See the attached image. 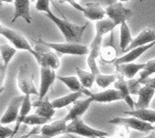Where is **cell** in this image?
<instances>
[{
  "label": "cell",
  "mask_w": 155,
  "mask_h": 138,
  "mask_svg": "<svg viewBox=\"0 0 155 138\" xmlns=\"http://www.w3.org/2000/svg\"><path fill=\"white\" fill-rule=\"evenodd\" d=\"M13 130L10 129L9 126L0 124V138H9L12 137Z\"/></svg>",
  "instance_id": "cell-38"
},
{
  "label": "cell",
  "mask_w": 155,
  "mask_h": 138,
  "mask_svg": "<svg viewBox=\"0 0 155 138\" xmlns=\"http://www.w3.org/2000/svg\"><path fill=\"white\" fill-rule=\"evenodd\" d=\"M117 73H121L124 76L125 79L131 80L136 77L137 73H140L141 71L145 68V63L142 64H136V63H129V64H120L115 65Z\"/></svg>",
  "instance_id": "cell-19"
},
{
  "label": "cell",
  "mask_w": 155,
  "mask_h": 138,
  "mask_svg": "<svg viewBox=\"0 0 155 138\" xmlns=\"http://www.w3.org/2000/svg\"><path fill=\"white\" fill-rule=\"evenodd\" d=\"M31 108H32V102H31V99H30V96L27 95V96H25L24 102H23L22 107H21V110H19V114H18V118H17L16 125H15V127L13 129L12 137L17 133V131L19 130V126L22 125L24 120L29 116V112H30Z\"/></svg>",
  "instance_id": "cell-25"
},
{
  "label": "cell",
  "mask_w": 155,
  "mask_h": 138,
  "mask_svg": "<svg viewBox=\"0 0 155 138\" xmlns=\"http://www.w3.org/2000/svg\"><path fill=\"white\" fill-rule=\"evenodd\" d=\"M155 45V41L152 43H149L144 46H140V48L134 49L131 51H129L128 53H125L121 56V57H117L114 62V65H120V64H129L134 63V62L137 59L138 57H140L144 52H147L148 50H150L151 48Z\"/></svg>",
  "instance_id": "cell-17"
},
{
  "label": "cell",
  "mask_w": 155,
  "mask_h": 138,
  "mask_svg": "<svg viewBox=\"0 0 155 138\" xmlns=\"http://www.w3.org/2000/svg\"><path fill=\"white\" fill-rule=\"evenodd\" d=\"M0 35L5 37L7 40H9L16 50H24V51L29 52L36 59L38 58V54L35 51V48H32V45L29 43V41L22 32H17L15 29L9 28L0 22Z\"/></svg>",
  "instance_id": "cell-2"
},
{
  "label": "cell",
  "mask_w": 155,
  "mask_h": 138,
  "mask_svg": "<svg viewBox=\"0 0 155 138\" xmlns=\"http://www.w3.org/2000/svg\"><path fill=\"white\" fill-rule=\"evenodd\" d=\"M114 87H115V90H117L122 94L124 102L128 105L129 108H130L131 110H135L136 103L134 102L130 96L128 84H127V80H126L125 78H124V76H122L121 73H117V79H116V81L114 82Z\"/></svg>",
  "instance_id": "cell-20"
},
{
  "label": "cell",
  "mask_w": 155,
  "mask_h": 138,
  "mask_svg": "<svg viewBox=\"0 0 155 138\" xmlns=\"http://www.w3.org/2000/svg\"><path fill=\"white\" fill-rule=\"evenodd\" d=\"M154 41H155V30L150 29V28L143 29L138 36L133 39L131 43L129 44L128 48L123 52V54L128 53L129 51H131L134 49L144 46V45H147V44L152 43V42H154Z\"/></svg>",
  "instance_id": "cell-14"
},
{
  "label": "cell",
  "mask_w": 155,
  "mask_h": 138,
  "mask_svg": "<svg viewBox=\"0 0 155 138\" xmlns=\"http://www.w3.org/2000/svg\"><path fill=\"white\" fill-rule=\"evenodd\" d=\"M70 137H71V138H78V137H74V136H73V135H71Z\"/></svg>",
  "instance_id": "cell-43"
},
{
  "label": "cell",
  "mask_w": 155,
  "mask_h": 138,
  "mask_svg": "<svg viewBox=\"0 0 155 138\" xmlns=\"http://www.w3.org/2000/svg\"><path fill=\"white\" fill-rule=\"evenodd\" d=\"M104 35L98 34L96 32V36L93 39L92 43L90 45V53L87 55V65L90 67L91 72L95 76H98L100 73L99 69L97 67L96 61L98 56L101 54V50H102V41H104Z\"/></svg>",
  "instance_id": "cell-9"
},
{
  "label": "cell",
  "mask_w": 155,
  "mask_h": 138,
  "mask_svg": "<svg viewBox=\"0 0 155 138\" xmlns=\"http://www.w3.org/2000/svg\"><path fill=\"white\" fill-rule=\"evenodd\" d=\"M155 73V58L154 59H151L145 63V68L140 72V77L139 79L143 80V79H147V78H150V76L154 75Z\"/></svg>",
  "instance_id": "cell-34"
},
{
  "label": "cell",
  "mask_w": 155,
  "mask_h": 138,
  "mask_svg": "<svg viewBox=\"0 0 155 138\" xmlns=\"http://www.w3.org/2000/svg\"><path fill=\"white\" fill-rule=\"evenodd\" d=\"M29 138H48V137H45V136H43V135H38V134H35V135H32L31 137H29Z\"/></svg>",
  "instance_id": "cell-41"
},
{
  "label": "cell",
  "mask_w": 155,
  "mask_h": 138,
  "mask_svg": "<svg viewBox=\"0 0 155 138\" xmlns=\"http://www.w3.org/2000/svg\"><path fill=\"white\" fill-rule=\"evenodd\" d=\"M67 125L68 122L66 121L65 118H63L61 120H56V121L52 122V123H48L45 125H43L41 127V130H40V133H41V135L48 138L56 137V136L66 133Z\"/></svg>",
  "instance_id": "cell-13"
},
{
  "label": "cell",
  "mask_w": 155,
  "mask_h": 138,
  "mask_svg": "<svg viewBox=\"0 0 155 138\" xmlns=\"http://www.w3.org/2000/svg\"><path fill=\"white\" fill-rule=\"evenodd\" d=\"M57 79L55 70L50 67H40V87H39V100H42L50 91L54 81Z\"/></svg>",
  "instance_id": "cell-11"
},
{
  "label": "cell",
  "mask_w": 155,
  "mask_h": 138,
  "mask_svg": "<svg viewBox=\"0 0 155 138\" xmlns=\"http://www.w3.org/2000/svg\"><path fill=\"white\" fill-rule=\"evenodd\" d=\"M124 114L137 118V119L150 123L152 125L155 123V110L152 109H135L130 110V111H124Z\"/></svg>",
  "instance_id": "cell-24"
},
{
  "label": "cell",
  "mask_w": 155,
  "mask_h": 138,
  "mask_svg": "<svg viewBox=\"0 0 155 138\" xmlns=\"http://www.w3.org/2000/svg\"><path fill=\"white\" fill-rule=\"evenodd\" d=\"M144 138H155V133L154 132H150V134H149L148 136H147V137H144Z\"/></svg>",
  "instance_id": "cell-42"
},
{
  "label": "cell",
  "mask_w": 155,
  "mask_h": 138,
  "mask_svg": "<svg viewBox=\"0 0 155 138\" xmlns=\"http://www.w3.org/2000/svg\"><path fill=\"white\" fill-rule=\"evenodd\" d=\"M57 79L61 82H63L72 93H78V92L83 93L84 87L82 86V84H81L80 80L78 79V77H74V76H70V77H57Z\"/></svg>",
  "instance_id": "cell-28"
},
{
  "label": "cell",
  "mask_w": 155,
  "mask_h": 138,
  "mask_svg": "<svg viewBox=\"0 0 155 138\" xmlns=\"http://www.w3.org/2000/svg\"><path fill=\"white\" fill-rule=\"evenodd\" d=\"M83 14L91 21L99 22L101 19H104L106 15V10L100 5V2H87L84 7Z\"/></svg>",
  "instance_id": "cell-18"
},
{
  "label": "cell",
  "mask_w": 155,
  "mask_h": 138,
  "mask_svg": "<svg viewBox=\"0 0 155 138\" xmlns=\"http://www.w3.org/2000/svg\"><path fill=\"white\" fill-rule=\"evenodd\" d=\"M75 71H77L78 79L80 80L82 86L84 87L85 90H90L91 87L93 86V84H94L96 76L93 75L91 71H85L79 67L75 68Z\"/></svg>",
  "instance_id": "cell-26"
},
{
  "label": "cell",
  "mask_w": 155,
  "mask_h": 138,
  "mask_svg": "<svg viewBox=\"0 0 155 138\" xmlns=\"http://www.w3.org/2000/svg\"><path fill=\"white\" fill-rule=\"evenodd\" d=\"M120 35H121V40H120V46H121V52L123 53L126 49L128 48V45L133 41L131 38V32L129 29L128 25L126 22H123L121 24V28H120Z\"/></svg>",
  "instance_id": "cell-27"
},
{
  "label": "cell",
  "mask_w": 155,
  "mask_h": 138,
  "mask_svg": "<svg viewBox=\"0 0 155 138\" xmlns=\"http://www.w3.org/2000/svg\"><path fill=\"white\" fill-rule=\"evenodd\" d=\"M35 51L38 54V58L37 62L40 65V67L45 66V67H50L54 70H56L57 68L61 66V62H59V57L53 52L50 48L44 45L40 39H38V41L35 44Z\"/></svg>",
  "instance_id": "cell-6"
},
{
  "label": "cell",
  "mask_w": 155,
  "mask_h": 138,
  "mask_svg": "<svg viewBox=\"0 0 155 138\" xmlns=\"http://www.w3.org/2000/svg\"><path fill=\"white\" fill-rule=\"evenodd\" d=\"M82 92H78V93H71V94L65 95V96L58 97L55 98L51 102L52 106L54 107V109H61V108H65V107L69 106L71 104H74L77 100H79L81 96H82Z\"/></svg>",
  "instance_id": "cell-23"
},
{
  "label": "cell",
  "mask_w": 155,
  "mask_h": 138,
  "mask_svg": "<svg viewBox=\"0 0 155 138\" xmlns=\"http://www.w3.org/2000/svg\"><path fill=\"white\" fill-rule=\"evenodd\" d=\"M92 103H93V100L91 99L90 97H87L86 99L77 100V102L73 104L72 108L69 110V112L67 113V116H65L66 121L69 123V122L73 121V120L81 118V116L85 113V111L88 109V107L91 106Z\"/></svg>",
  "instance_id": "cell-16"
},
{
  "label": "cell",
  "mask_w": 155,
  "mask_h": 138,
  "mask_svg": "<svg viewBox=\"0 0 155 138\" xmlns=\"http://www.w3.org/2000/svg\"><path fill=\"white\" fill-rule=\"evenodd\" d=\"M83 93L86 94L93 102H96V103L108 104V103L117 102V100H124L122 94L117 90H115V89H109V90H104L102 92H98V93H92L88 90H85L84 89Z\"/></svg>",
  "instance_id": "cell-12"
},
{
  "label": "cell",
  "mask_w": 155,
  "mask_h": 138,
  "mask_svg": "<svg viewBox=\"0 0 155 138\" xmlns=\"http://www.w3.org/2000/svg\"><path fill=\"white\" fill-rule=\"evenodd\" d=\"M7 68L2 63H0V94L5 90V72Z\"/></svg>",
  "instance_id": "cell-37"
},
{
  "label": "cell",
  "mask_w": 155,
  "mask_h": 138,
  "mask_svg": "<svg viewBox=\"0 0 155 138\" xmlns=\"http://www.w3.org/2000/svg\"><path fill=\"white\" fill-rule=\"evenodd\" d=\"M40 41L46 45L48 48H50L51 50L55 51L56 53L61 54V55H88L90 53V48L82 43H53V42H48L44 41L43 39L39 38Z\"/></svg>",
  "instance_id": "cell-5"
},
{
  "label": "cell",
  "mask_w": 155,
  "mask_h": 138,
  "mask_svg": "<svg viewBox=\"0 0 155 138\" xmlns=\"http://www.w3.org/2000/svg\"><path fill=\"white\" fill-rule=\"evenodd\" d=\"M139 82H140L141 85H144V86L151 87L153 90H155V77L154 78H147V79H143V80H140L139 79Z\"/></svg>",
  "instance_id": "cell-39"
},
{
  "label": "cell",
  "mask_w": 155,
  "mask_h": 138,
  "mask_svg": "<svg viewBox=\"0 0 155 138\" xmlns=\"http://www.w3.org/2000/svg\"><path fill=\"white\" fill-rule=\"evenodd\" d=\"M106 15L110 19L114 24L121 25L123 22H126L133 15V11L130 9L124 7L121 1H113L111 5L106 7Z\"/></svg>",
  "instance_id": "cell-7"
},
{
  "label": "cell",
  "mask_w": 155,
  "mask_h": 138,
  "mask_svg": "<svg viewBox=\"0 0 155 138\" xmlns=\"http://www.w3.org/2000/svg\"><path fill=\"white\" fill-rule=\"evenodd\" d=\"M48 121H50V120L44 119L42 116L35 113V114H29L26 119L24 120L23 124H25V125H42L43 126V125H45V124H48Z\"/></svg>",
  "instance_id": "cell-33"
},
{
  "label": "cell",
  "mask_w": 155,
  "mask_h": 138,
  "mask_svg": "<svg viewBox=\"0 0 155 138\" xmlns=\"http://www.w3.org/2000/svg\"><path fill=\"white\" fill-rule=\"evenodd\" d=\"M108 123L129 127V129L141 132V133H150V132H152L154 130V125H152V124L147 123V122L141 121V120L137 119V118H134V116H129L127 118L116 116V118H113L110 121H108Z\"/></svg>",
  "instance_id": "cell-8"
},
{
  "label": "cell",
  "mask_w": 155,
  "mask_h": 138,
  "mask_svg": "<svg viewBox=\"0 0 155 138\" xmlns=\"http://www.w3.org/2000/svg\"><path fill=\"white\" fill-rule=\"evenodd\" d=\"M51 1L48 0H38L36 1V10L39 12H44L46 14L52 13L51 11Z\"/></svg>",
  "instance_id": "cell-35"
},
{
  "label": "cell",
  "mask_w": 155,
  "mask_h": 138,
  "mask_svg": "<svg viewBox=\"0 0 155 138\" xmlns=\"http://www.w3.org/2000/svg\"><path fill=\"white\" fill-rule=\"evenodd\" d=\"M116 79H117V73L116 75H102V73H99L95 78V82L101 89H107L110 84L115 82Z\"/></svg>",
  "instance_id": "cell-31"
},
{
  "label": "cell",
  "mask_w": 155,
  "mask_h": 138,
  "mask_svg": "<svg viewBox=\"0 0 155 138\" xmlns=\"http://www.w3.org/2000/svg\"><path fill=\"white\" fill-rule=\"evenodd\" d=\"M104 138H107V137H104Z\"/></svg>",
  "instance_id": "cell-45"
},
{
  "label": "cell",
  "mask_w": 155,
  "mask_h": 138,
  "mask_svg": "<svg viewBox=\"0 0 155 138\" xmlns=\"http://www.w3.org/2000/svg\"><path fill=\"white\" fill-rule=\"evenodd\" d=\"M16 54V49L14 46L10 45L8 43H0V55H1V59H2V64L8 67L9 63L11 62L14 55Z\"/></svg>",
  "instance_id": "cell-29"
},
{
  "label": "cell",
  "mask_w": 155,
  "mask_h": 138,
  "mask_svg": "<svg viewBox=\"0 0 155 138\" xmlns=\"http://www.w3.org/2000/svg\"><path fill=\"white\" fill-rule=\"evenodd\" d=\"M66 133L71 134V135H80V136L91 137V138H104L109 135L107 132L91 127V126L87 125L81 118L69 122L67 125Z\"/></svg>",
  "instance_id": "cell-4"
},
{
  "label": "cell",
  "mask_w": 155,
  "mask_h": 138,
  "mask_svg": "<svg viewBox=\"0 0 155 138\" xmlns=\"http://www.w3.org/2000/svg\"><path fill=\"white\" fill-rule=\"evenodd\" d=\"M101 55H102V59L107 63H112V62H115L116 57V51L115 49L112 48V43L107 44L104 46V49L101 50Z\"/></svg>",
  "instance_id": "cell-32"
},
{
  "label": "cell",
  "mask_w": 155,
  "mask_h": 138,
  "mask_svg": "<svg viewBox=\"0 0 155 138\" xmlns=\"http://www.w3.org/2000/svg\"><path fill=\"white\" fill-rule=\"evenodd\" d=\"M155 94V90L142 85L138 93V100L135 104V109H149L150 103Z\"/></svg>",
  "instance_id": "cell-22"
},
{
  "label": "cell",
  "mask_w": 155,
  "mask_h": 138,
  "mask_svg": "<svg viewBox=\"0 0 155 138\" xmlns=\"http://www.w3.org/2000/svg\"><path fill=\"white\" fill-rule=\"evenodd\" d=\"M17 86L25 96L38 95L39 91L37 90L34 82V73L30 70L28 64H23L19 66L18 75H17Z\"/></svg>",
  "instance_id": "cell-3"
},
{
  "label": "cell",
  "mask_w": 155,
  "mask_h": 138,
  "mask_svg": "<svg viewBox=\"0 0 155 138\" xmlns=\"http://www.w3.org/2000/svg\"><path fill=\"white\" fill-rule=\"evenodd\" d=\"M66 3L71 5L75 10H78V11H80V12H82V13H83V11H84V7H82L80 3H78V1H72V0H71V1H67Z\"/></svg>",
  "instance_id": "cell-40"
},
{
  "label": "cell",
  "mask_w": 155,
  "mask_h": 138,
  "mask_svg": "<svg viewBox=\"0 0 155 138\" xmlns=\"http://www.w3.org/2000/svg\"><path fill=\"white\" fill-rule=\"evenodd\" d=\"M32 107L36 108V114L42 116L44 119L51 120L52 116L55 113V109L52 106L48 98H44L42 100H37V102L32 103Z\"/></svg>",
  "instance_id": "cell-21"
},
{
  "label": "cell",
  "mask_w": 155,
  "mask_h": 138,
  "mask_svg": "<svg viewBox=\"0 0 155 138\" xmlns=\"http://www.w3.org/2000/svg\"><path fill=\"white\" fill-rule=\"evenodd\" d=\"M14 14H13L12 23H14L17 19L22 17L27 24H31V16H30V1L29 0H15Z\"/></svg>",
  "instance_id": "cell-15"
},
{
  "label": "cell",
  "mask_w": 155,
  "mask_h": 138,
  "mask_svg": "<svg viewBox=\"0 0 155 138\" xmlns=\"http://www.w3.org/2000/svg\"><path fill=\"white\" fill-rule=\"evenodd\" d=\"M46 16L51 19L52 22L56 25V27L61 30L63 36L65 37L66 42H68V43H81L82 42L83 35H84L85 29L87 28L88 24H74V23L69 22L68 19L55 16L53 13L46 14Z\"/></svg>",
  "instance_id": "cell-1"
},
{
  "label": "cell",
  "mask_w": 155,
  "mask_h": 138,
  "mask_svg": "<svg viewBox=\"0 0 155 138\" xmlns=\"http://www.w3.org/2000/svg\"><path fill=\"white\" fill-rule=\"evenodd\" d=\"M127 84H128L130 95H135V94L138 95L139 91H140L141 86H142V85L140 84V82H139V78L138 79H135V78H134L131 80H127Z\"/></svg>",
  "instance_id": "cell-36"
},
{
  "label": "cell",
  "mask_w": 155,
  "mask_h": 138,
  "mask_svg": "<svg viewBox=\"0 0 155 138\" xmlns=\"http://www.w3.org/2000/svg\"><path fill=\"white\" fill-rule=\"evenodd\" d=\"M116 27V25L112 22L110 19H101L99 22H96L95 24V29H96V32L101 35H106L108 32H112L114 28Z\"/></svg>",
  "instance_id": "cell-30"
},
{
  "label": "cell",
  "mask_w": 155,
  "mask_h": 138,
  "mask_svg": "<svg viewBox=\"0 0 155 138\" xmlns=\"http://www.w3.org/2000/svg\"><path fill=\"white\" fill-rule=\"evenodd\" d=\"M24 98H25V95H19V96L13 97L12 99H11V102L9 103V106H8L7 110H5L3 116L0 119V124L8 125V124L17 121L19 110H21V107H22V104L24 102Z\"/></svg>",
  "instance_id": "cell-10"
},
{
  "label": "cell",
  "mask_w": 155,
  "mask_h": 138,
  "mask_svg": "<svg viewBox=\"0 0 155 138\" xmlns=\"http://www.w3.org/2000/svg\"><path fill=\"white\" fill-rule=\"evenodd\" d=\"M153 132H154V133H155V126H154V130H153Z\"/></svg>",
  "instance_id": "cell-44"
}]
</instances>
